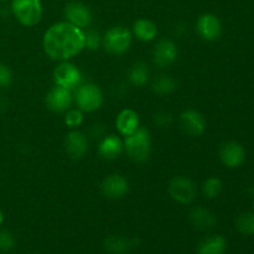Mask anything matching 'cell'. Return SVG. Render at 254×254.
Segmentation results:
<instances>
[{"instance_id":"cell-26","label":"cell","mask_w":254,"mask_h":254,"mask_svg":"<svg viewBox=\"0 0 254 254\" xmlns=\"http://www.w3.org/2000/svg\"><path fill=\"white\" fill-rule=\"evenodd\" d=\"M102 45V36L96 30H89L84 32V49H88L91 51H96Z\"/></svg>"},{"instance_id":"cell-2","label":"cell","mask_w":254,"mask_h":254,"mask_svg":"<svg viewBox=\"0 0 254 254\" xmlns=\"http://www.w3.org/2000/svg\"><path fill=\"white\" fill-rule=\"evenodd\" d=\"M124 150L129 158L135 163H145L150 156L151 139L150 133L146 128L139 127L133 134L126 136L123 141Z\"/></svg>"},{"instance_id":"cell-27","label":"cell","mask_w":254,"mask_h":254,"mask_svg":"<svg viewBox=\"0 0 254 254\" xmlns=\"http://www.w3.org/2000/svg\"><path fill=\"white\" fill-rule=\"evenodd\" d=\"M83 122V113L79 109H68L64 116V123L68 128H77Z\"/></svg>"},{"instance_id":"cell-23","label":"cell","mask_w":254,"mask_h":254,"mask_svg":"<svg viewBox=\"0 0 254 254\" xmlns=\"http://www.w3.org/2000/svg\"><path fill=\"white\" fill-rule=\"evenodd\" d=\"M236 228L243 236L254 235V212H243L236 220Z\"/></svg>"},{"instance_id":"cell-25","label":"cell","mask_w":254,"mask_h":254,"mask_svg":"<svg viewBox=\"0 0 254 254\" xmlns=\"http://www.w3.org/2000/svg\"><path fill=\"white\" fill-rule=\"evenodd\" d=\"M223 189L222 181L218 178H208L207 180L203 183L202 185V193L205 195V197L213 200V198H217L221 195Z\"/></svg>"},{"instance_id":"cell-29","label":"cell","mask_w":254,"mask_h":254,"mask_svg":"<svg viewBox=\"0 0 254 254\" xmlns=\"http://www.w3.org/2000/svg\"><path fill=\"white\" fill-rule=\"evenodd\" d=\"M12 82V72L5 64L0 62V88H6Z\"/></svg>"},{"instance_id":"cell-32","label":"cell","mask_w":254,"mask_h":254,"mask_svg":"<svg viewBox=\"0 0 254 254\" xmlns=\"http://www.w3.org/2000/svg\"><path fill=\"white\" fill-rule=\"evenodd\" d=\"M5 1H7V0H0V2H5Z\"/></svg>"},{"instance_id":"cell-18","label":"cell","mask_w":254,"mask_h":254,"mask_svg":"<svg viewBox=\"0 0 254 254\" xmlns=\"http://www.w3.org/2000/svg\"><path fill=\"white\" fill-rule=\"evenodd\" d=\"M135 238L123 237V236H109L104 240V248L111 254H128L136 245Z\"/></svg>"},{"instance_id":"cell-7","label":"cell","mask_w":254,"mask_h":254,"mask_svg":"<svg viewBox=\"0 0 254 254\" xmlns=\"http://www.w3.org/2000/svg\"><path fill=\"white\" fill-rule=\"evenodd\" d=\"M54 82L56 86H61L64 88L76 89L82 83L81 71L68 61H64L55 68Z\"/></svg>"},{"instance_id":"cell-13","label":"cell","mask_w":254,"mask_h":254,"mask_svg":"<svg viewBox=\"0 0 254 254\" xmlns=\"http://www.w3.org/2000/svg\"><path fill=\"white\" fill-rule=\"evenodd\" d=\"M128 190V181L124 176L119 175V174H112V175L107 176L101 184L102 193L107 198H112V200L122 198L123 196H126Z\"/></svg>"},{"instance_id":"cell-30","label":"cell","mask_w":254,"mask_h":254,"mask_svg":"<svg viewBox=\"0 0 254 254\" xmlns=\"http://www.w3.org/2000/svg\"><path fill=\"white\" fill-rule=\"evenodd\" d=\"M154 122L160 127H166L171 123V116L166 112H160V113L155 114L154 117Z\"/></svg>"},{"instance_id":"cell-6","label":"cell","mask_w":254,"mask_h":254,"mask_svg":"<svg viewBox=\"0 0 254 254\" xmlns=\"http://www.w3.org/2000/svg\"><path fill=\"white\" fill-rule=\"evenodd\" d=\"M169 195L181 205H189L192 202L197 195V189H196L195 183L192 180L184 176H176L171 179L169 184Z\"/></svg>"},{"instance_id":"cell-3","label":"cell","mask_w":254,"mask_h":254,"mask_svg":"<svg viewBox=\"0 0 254 254\" xmlns=\"http://www.w3.org/2000/svg\"><path fill=\"white\" fill-rule=\"evenodd\" d=\"M10 7L15 19L26 27L37 25L42 17V4L40 0H11Z\"/></svg>"},{"instance_id":"cell-17","label":"cell","mask_w":254,"mask_h":254,"mask_svg":"<svg viewBox=\"0 0 254 254\" xmlns=\"http://www.w3.org/2000/svg\"><path fill=\"white\" fill-rule=\"evenodd\" d=\"M116 127L119 134L128 136L139 128V116L133 109H123L117 116Z\"/></svg>"},{"instance_id":"cell-20","label":"cell","mask_w":254,"mask_h":254,"mask_svg":"<svg viewBox=\"0 0 254 254\" xmlns=\"http://www.w3.org/2000/svg\"><path fill=\"white\" fill-rule=\"evenodd\" d=\"M227 243L223 236L212 235L203 238L197 246V254H225Z\"/></svg>"},{"instance_id":"cell-10","label":"cell","mask_w":254,"mask_h":254,"mask_svg":"<svg viewBox=\"0 0 254 254\" xmlns=\"http://www.w3.org/2000/svg\"><path fill=\"white\" fill-rule=\"evenodd\" d=\"M196 31L206 41H216L222 32V24L215 14L206 12L198 16L196 21Z\"/></svg>"},{"instance_id":"cell-14","label":"cell","mask_w":254,"mask_h":254,"mask_svg":"<svg viewBox=\"0 0 254 254\" xmlns=\"http://www.w3.org/2000/svg\"><path fill=\"white\" fill-rule=\"evenodd\" d=\"M180 126L186 134L191 136L202 135L206 129L205 117L195 109H188L180 116Z\"/></svg>"},{"instance_id":"cell-15","label":"cell","mask_w":254,"mask_h":254,"mask_svg":"<svg viewBox=\"0 0 254 254\" xmlns=\"http://www.w3.org/2000/svg\"><path fill=\"white\" fill-rule=\"evenodd\" d=\"M67 155L73 160H79L86 155L88 150V140L83 133L78 130H72L67 134L64 140Z\"/></svg>"},{"instance_id":"cell-8","label":"cell","mask_w":254,"mask_h":254,"mask_svg":"<svg viewBox=\"0 0 254 254\" xmlns=\"http://www.w3.org/2000/svg\"><path fill=\"white\" fill-rule=\"evenodd\" d=\"M64 15L67 22L82 30L88 27L93 21V15H92L89 7L78 1L68 2L64 6Z\"/></svg>"},{"instance_id":"cell-19","label":"cell","mask_w":254,"mask_h":254,"mask_svg":"<svg viewBox=\"0 0 254 254\" xmlns=\"http://www.w3.org/2000/svg\"><path fill=\"white\" fill-rule=\"evenodd\" d=\"M190 221L196 228L201 231L211 230L217 225V218L205 207H195L190 212Z\"/></svg>"},{"instance_id":"cell-16","label":"cell","mask_w":254,"mask_h":254,"mask_svg":"<svg viewBox=\"0 0 254 254\" xmlns=\"http://www.w3.org/2000/svg\"><path fill=\"white\" fill-rule=\"evenodd\" d=\"M123 149L124 145L122 139L112 134V135H107L102 139L98 145V154L101 158L106 159V160H114L121 156Z\"/></svg>"},{"instance_id":"cell-12","label":"cell","mask_w":254,"mask_h":254,"mask_svg":"<svg viewBox=\"0 0 254 254\" xmlns=\"http://www.w3.org/2000/svg\"><path fill=\"white\" fill-rule=\"evenodd\" d=\"M220 159L226 168L236 169L245 163L246 150L237 141H228L221 146Z\"/></svg>"},{"instance_id":"cell-5","label":"cell","mask_w":254,"mask_h":254,"mask_svg":"<svg viewBox=\"0 0 254 254\" xmlns=\"http://www.w3.org/2000/svg\"><path fill=\"white\" fill-rule=\"evenodd\" d=\"M74 101L79 111L91 113L101 108L103 104V93L97 84L81 83L74 92Z\"/></svg>"},{"instance_id":"cell-21","label":"cell","mask_w":254,"mask_h":254,"mask_svg":"<svg viewBox=\"0 0 254 254\" xmlns=\"http://www.w3.org/2000/svg\"><path fill=\"white\" fill-rule=\"evenodd\" d=\"M133 35L143 42H150L155 40L158 35V27L151 20L138 19L133 24Z\"/></svg>"},{"instance_id":"cell-33","label":"cell","mask_w":254,"mask_h":254,"mask_svg":"<svg viewBox=\"0 0 254 254\" xmlns=\"http://www.w3.org/2000/svg\"><path fill=\"white\" fill-rule=\"evenodd\" d=\"M253 212H254V203H253Z\"/></svg>"},{"instance_id":"cell-9","label":"cell","mask_w":254,"mask_h":254,"mask_svg":"<svg viewBox=\"0 0 254 254\" xmlns=\"http://www.w3.org/2000/svg\"><path fill=\"white\" fill-rule=\"evenodd\" d=\"M72 99L73 97H72V92L69 89L55 84V87H52L49 93L46 94L45 103L50 111L55 112V113H64L69 109Z\"/></svg>"},{"instance_id":"cell-31","label":"cell","mask_w":254,"mask_h":254,"mask_svg":"<svg viewBox=\"0 0 254 254\" xmlns=\"http://www.w3.org/2000/svg\"><path fill=\"white\" fill-rule=\"evenodd\" d=\"M2 221H4V213H2V211L0 210V226H1Z\"/></svg>"},{"instance_id":"cell-28","label":"cell","mask_w":254,"mask_h":254,"mask_svg":"<svg viewBox=\"0 0 254 254\" xmlns=\"http://www.w3.org/2000/svg\"><path fill=\"white\" fill-rule=\"evenodd\" d=\"M14 247V235L7 230H0V251H1V252H10Z\"/></svg>"},{"instance_id":"cell-24","label":"cell","mask_w":254,"mask_h":254,"mask_svg":"<svg viewBox=\"0 0 254 254\" xmlns=\"http://www.w3.org/2000/svg\"><path fill=\"white\" fill-rule=\"evenodd\" d=\"M153 91L158 94H169L176 89L175 79L171 78L170 76L161 74L156 77L153 82Z\"/></svg>"},{"instance_id":"cell-22","label":"cell","mask_w":254,"mask_h":254,"mask_svg":"<svg viewBox=\"0 0 254 254\" xmlns=\"http://www.w3.org/2000/svg\"><path fill=\"white\" fill-rule=\"evenodd\" d=\"M128 79L133 86L143 87L149 79V67L144 62H136L129 69Z\"/></svg>"},{"instance_id":"cell-4","label":"cell","mask_w":254,"mask_h":254,"mask_svg":"<svg viewBox=\"0 0 254 254\" xmlns=\"http://www.w3.org/2000/svg\"><path fill=\"white\" fill-rule=\"evenodd\" d=\"M104 50L111 55H123L131 45V32L124 26H113L102 37Z\"/></svg>"},{"instance_id":"cell-11","label":"cell","mask_w":254,"mask_h":254,"mask_svg":"<svg viewBox=\"0 0 254 254\" xmlns=\"http://www.w3.org/2000/svg\"><path fill=\"white\" fill-rule=\"evenodd\" d=\"M178 57V47L175 42L169 39H161L156 42L153 50V61L156 66L168 67L175 62Z\"/></svg>"},{"instance_id":"cell-1","label":"cell","mask_w":254,"mask_h":254,"mask_svg":"<svg viewBox=\"0 0 254 254\" xmlns=\"http://www.w3.org/2000/svg\"><path fill=\"white\" fill-rule=\"evenodd\" d=\"M42 46L55 61H68L84 49V31L67 21L57 22L44 34Z\"/></svg>"}]
</instances>
